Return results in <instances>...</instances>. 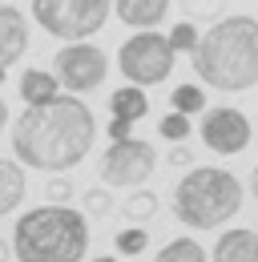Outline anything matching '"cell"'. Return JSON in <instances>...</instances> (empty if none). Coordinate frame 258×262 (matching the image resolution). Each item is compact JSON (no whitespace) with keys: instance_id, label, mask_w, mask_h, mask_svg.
I'll return each instance as SVG.
<instances>
[{"instance_id":"obj_22","label":"cell","mask_w":258,"mask_h":262,"mask_svg":"<svg viewBox=\"0 0 258 262\" xmlns=\"http://www.w3.org/2000/svg\"><path fill=\"white\" fill-rule=\"evenodd\" d=\"M113 246H117V254H145L149 250V234L141 226H133V230H117V238H113Z\"/></svg>"},{"instance_id":"obj_8","label":"cell","mask_w":258,"mask_h":262,"mask_svg":"<svg viewBox=\"0 0 258 262\" xmlns=\"http://www.w3.org/2000/svg\"><path fill=\"white\" fill-rule=\"evenodd\" d=\"M53 73L64 85V93H93L109 77V57L89 40H64L53 57Z\"/></svg>"},{"instance_id":"obj_3","label":"cell","mask_w":258,"mask_h":262,"mask_svg":"<svg viewBox=\"0 0 258 262\" xmlns=\"http://www.w3.org/2000/svg\"><path fill=\"white\" fill-rule=\"evenodd\" d=\"M89 254V218L73 206L49 202L16 218L12 258L16 262H85Z\"/></svg>"},{"instance_id":"obj_21","label":"cell","mask_w":258,"mask_h":262,"mask_svg":"<svg viewBox=\"0 0 258 262\" xmlns=\"http://www.w3.org/2000/svg\"><path fill=\"white\" fill-rule=\"evenodd\" d=\"M165 36H169V49H174V53H190V57H193V49H198V40H202V33H198L193 20H178Z\"/></svg>"},{"instance_id":"obj_18","label":"cell","mask_w":258,"mask_h":262,"mask_svg":"<svg viewBox=\"0 0 258 262\" xmlns=\"http://www.w3.org/2000/svg\"><path fill=\"white\" fill-rule=\"evenodd\" d=\"M121 210H125L129 222H145V218H154V214H158V194H149V190H141V186H137V190L125 198V206H121Z\"/></svg>"},{"instance_id":"obj_4","label":"cell","mask_w":258,"mask_h":262,"mask_svg":"<svg viewBox=\"0 0 258 262\" xmlns=\"http://www.w3.org/2000/svg\"><path fill=\"white\" fill-rule=\"evenodd\" d=\"M242 182L222 165H193L174 186L169 210L190 230H218L242 210Z\"/></svg>"},{"instance_id":"obj_23","label":"cell","mask_w":258,"mask_h":262,"mask_svg":"<svg viewBox=\"0 0 258 262\" xmlns=\"http://www.w3.org/2000/svg\"><path fill=\"white\" fill-rule=\"evenodd\" d=\"M109 214H113V194H109V190H105V186H101V190H89V194H85V218H109Z\"/></svg>"},{"instance_id":"obj_12","label":"cell","mask_w":258,"mask_h":262,"mask_svg":"<svg viewBox=\"0 0 258 262\" xmlns=\"http://www.w3.org/2000/svg\"><path fill=\"white\" fill-rule=\"evenodd\" d=\"M169 4L174 0H113V12H117V20L129 25V29H154L165 20V12H169Z\"/></svg>"},{"instance_id":"obj_14","label":"cell","mask_w":258,"mask_h":262,"mask_svg":"<svg viewBox=\"0 0 258 262\" xmlns=\"http://www.w3.org/2000/svg\"><path fill=\"white\" fill-rule=\"evenodd\" d=\"M57 93H61L57 73H49V69H25L20 73V101L25 105H45V101H53Z\"/></svg>"},{"instance_id":"obj_19","label":"cell","mask_w":258,"mask_h":262,"mask_svg":"<svg viewBox=\"0 0 258 262\" xmlns=\"http://www.w3.org/2000/svg\"><path fill=\"white\" fill-rule=\"evenodd\" d=\"M158 133L169 141V145H178V141H186V137L193 133V121L186 117V113H178V109H174V113H165V117L158 121Z\"/></svg>"},{"instance_id":"obj_30","label":"cell","mask_w":258,"mask_h":262,"mask_svg":"<svg viewBox=\"0 0 258 262\" xmlns=\"http://www.w3.org/2000/svg\"><path fill=\"white\" fill-rule=\"evenodd\" d=\"M93 262H117V258H113V254H101V258H93Z\"/></svg>"},{"instance_id":"obj_25","label":"cell","mask_w":258,"mask_h":262,"mask_svg":"<svg viewBox=\"0 0 258 262\" xmlns=\"http://www.w3.org/2000/svg\"><path fill=\"white\" fill-rule=\"evenodd\" d=\"M129 133H133V121H125V117H113L109 121V141H125Z\"/></svg>"},{"instance_id":"obj_7","label":"cell","mask_w":258,"mask_h":262,"mask_svg":"<svg viewBox=\"0 0 258 262\" xmlns=\"http://www.w3.org/2000/svg\"><path fill=\"white\" fill-rule=\"evenodd\" d=\"M154 169H158V149L141 137H125V141H113L101 154L97 178L113 190H137L154 178Z\"/></svg>"},{"instance_id":"obj_20","label":"cell","mask_w":258,"mask_h":262,"mask_svg":"<svg viewBox=\"0 0 258 262\" xmlns=\"http://www.w3.org/2000/svg\"><path fill=\"white\" fill-rule=\"evenodd\" d=\"M182 4V12H186V20H222V8H226V0H178Z\"/></svg>"},{"instance_id":"obj_29","label":"cell","mask_w":258,"mask_h":262,"mask_svg":"<svg viewBox=\"0 0 258 262\" xmlns=\"http://www.w3.org/2000/svg\"><path fill=\"white\" fill-rule=\"evenodd\" d=\"M250 194H254V202H258V165H254V173H250Z\"/></svg>"},{"instance_id":"obj_17","label":"cell","mask_w":258,"mask_h":262,"mask_svg":"<svg viewBox=\"0 0 258 262\" xmlns=\"http://www.w3.org/2000/svg\"><path fill=\"white\" fill-rule=\"evenodd\" d=\"M169 105H174L178 113H186V117H193V113H206V109H210V105H206V85H193V81L178 85V89L169 93Z\"/></svg>"},{"instance_id":"obj_6","label":"cell","mask_w":258,"mask_h":262,"mask_svg":"<svg viewBox=\"0 0 258 262\" xmlns=\"http://www.w3.org/2000/svg\"><path fill=\"white\" fill-rule=\"evenodd\" d=\"M174 61H178V53L169 49V36L154 33V29H141L137 36H129L125 45L117 49V69H121V77H125L129 85H141V89L169 81Z\"/></svg>"},{"instance_id":"obj_1","label":"cell","mask_w":258,"mask_h":262,"mask_svg":"<svg viewBox=\"0 0 258 262\" xmlns=\"http://www.w3.org/2000/svg\"><path fill=\"white\" fill-rule=\"evenodd\" d=\"M97 141V121L77 93H57L45 105H25L12 121V158L45 173H69L89 158Z\"/></svg>"},{"instance_id":"obj_13","label":"cell","mask_w":258,"mask_h":262,"mask_svg":"<svg viewBox=\"0 0 258 262\" xmlns=\"http://www.w3.org/2000/svg\"><path fill=\"white\" fill-rule=\"evenodd\" d=\"M29 194V178H25V165L16 158H0V218H8Z\"/></svg>"},{"instance_id":"obj_24","label":"cell","mask_w":258,"mask_h":262,"mask_svg":"<svg viewBox=\"0 0 258 262\" xmlns=\"http://www.w3.org/2000/svg\"><path fill=\"white\" fill-rule=\"evenodd\" d=\"M45 194L53 198V202H61V206H69V198H73V182H69V173H64V178H53Z\"/></svg>"},{"instance_id":"obj_15","label":"cell","mask_w":258,"mask_h":262,"mask_svg":"<svg viewBox=\"0 0 258 262\" xmlns=\"http://www.w3.org/2000/svg\"><path fill=\"white\" fill-rule=\"evenodd\" d=\"M109 113L113 117H125V121H141V117H149V97H145V89L141 85H121V89H113V97H109Z\"/></svg>"},{"instance_id":"obj_2","label":"cell","mask_w":258,"mask_h":262,"mask_svg":"<svg viewBox=\"0 0 258 262\" xmlns=\"http://www.w3.org/2000/svg\"><path fill=\"white\" fill-rule=\"evenodd\" d=\"M193 69L206 89L222 93H246L258 85V20L254 16H222L214 20L198 49Z\"/></svg>"},{"instance_id":"obj_11","label":"cell","mask_w":258,"mask_h":262,"mask_svg":"<svg viewBox=\"0 0 258 262\" xmlns=\"http://www.w3.org/2000/svg\"><path fill=\"white\" fill-rule=\"evenodd\" d=\"M210 262H258V230H226L218 234Z\"/></svg>"},{"instance_id":"obj_10","label":"cell","mask_w":258,"mask_h":262,"mask_svg":"<svg viewBox=\"0 0 258 262\" xmlns=\"http://www.w3.org/2000/svg\"><path fill=\"white\" fill-rule=\"evenodd\" d=\"M29 53V16L16 4H0V69H12Z\"/></svg>"},{"instance_id":"obj_16","label":"cell","mask_w":258,"mask_h":262,"mask_svg":"<svg viewBox=\"0 0 258 262\" xmlns=\"http://www.w3.org/2000/svg\"><path fill=\"white\" fill-rule=\"evenodd\" d=\"M154 262H210V254H206L193 238H169L158 254H154Z\"/></svg>"},{"instance_id":"obj_26","label":"cell","mask_w":258,"mask_h":262,"mask_svg":"<svg viewBox=\"0 0 258 262\" xmlns=\"http://www.w3.org/2000/svg\"><path fill=\"white\" fill-rule=\"evenodd\" d=\"M165 162H169V165H193V154L186 149V145H182V141H178V145L165 154Z\"/></svg>"},{"instance_id":"obj_31","label":"cell","mask_w":258,"mask_h":262,"mask_svg":"<svg viewBox=\"0 0 258 262\" xmlns=\"http://www.w3.org/2000/svg\"><path fill=\"white\" fill-rule=\"evenodd\" d=\"M4 81H8V69H0V89H4Z\"/></svg>"},{"instance_id":"obj_27","label":"cell","mask_w":258,"mask_h":262,"mask_svg":"<svg viewBox=\"0 0 258 262\" xmlns=\"http://www.w3.org/2000/svg\"><path fill=\"white\" fill-rule=\"evenodd\" d=\"M8 258H12V246H8L4 238H0V262H8Z\"/></svg>"},{"instance_id":"obj_5","label":"cell","mask_w":258,"mask_h":262,"mask_svg":"<svg viewBox=\"0 0 258 262\" xmlns=\"http://www.w3.org/2000/svg\"><path fill=\"white\" fill-rule=\"evenodd\" d=\"M109 16H113V0H32V20L61 40L97 36Z\"/></svg>"},{"instance_id":"obj_9","label":"cell","mask_w":258,"mask_h":262,"mask_svg":"<svg viewBox=\"0 0 258 262\" xmlns=\"http://www.w3.org/2000/svg\"><path fill=\"white\" fill-rule=\"evenodd\" d=\"M198 133H202V145H206L210 154L234 158V154H242V149L250 145L254 125H250V117H246L242 109H234V105H214V109L202 113Z\"/></svg>"},{"instance_id":"obj_28","label":"cell","mask_w":258,"mask_h":262,"mask_svg":"<svg viewBox=\"0 0 258 262\" xmlns=\"http://www.w3.org/2000/svg\"><path fill=\"white\" fill-rule=\"evenodd\" d=\"M4 125H8V105H4V97H0V133H4Z\"/></svg>"}]
</instances>
